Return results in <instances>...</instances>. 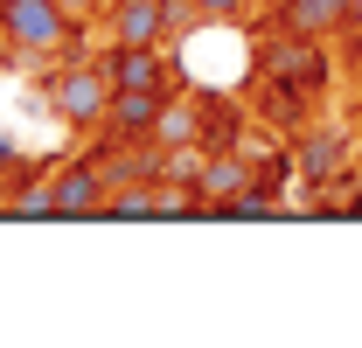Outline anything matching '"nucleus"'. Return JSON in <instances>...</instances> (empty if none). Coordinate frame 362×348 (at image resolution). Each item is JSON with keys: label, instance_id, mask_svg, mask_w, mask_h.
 I'll return each instance as SVG.
<instances>
[{"label": "nucleus", "instance_id": "f257e3e1", "mask_svg": "<svg viewBox=\"0 0 362 348\" xmlns=\"http://www.w3.org/2000/svg\"><path fill=\"white\" fill-rule=\"evenodd\" d=\"M70 28H77V14L63 0H14L0 14V35L21 49V56H56V49L70 42Z\"/></svg>", "mask_w": 362, "mask_h": 348}, {"label": "nucleus", "instance_id": "f03ea898", "mask_svg": "<svg viewBox=\"0 0 362 348\" xmlns=\"http://www.w3.org/2000/svg\"><path fill=\"white\" fill-rule=\"evenodd\" d=\"M49 98H56V119L98 126V119L112 112V77H105V63H70V70L49 84Z\"/></svg>", "mask_w": 362, "mask_h": 348}, {"label": "nucleus", "instance_id": "7ed1b4c3", "mask_svg": "<svg viewBox=\"0 0 362 348\" xmlns=\"http://www.w3.org/2000/svg\"><path fill=\"white\" fill-rule=\"evenodd\" d=\"M105 119H112V132H119V139H153V146H160V119H168V91H112V112H105Z\"/></svg>", "mask_w": 362, "mask_h": 348}, {"label": "nucleus", "instance_id": "20e7f679", "mask_svg": "<svg viewBox=\"0 0 362 348\" xmlns=\"http://www.w3.org/2000/svg\"><path fill=\"white\" fill-rule=\"evenodd\" d=\"M105 77H112V91H168V56H160V42H146V49H105Z\"/></svg>", "mask_w": 362, "mask_h": 348}, {"label": "nucleus", "instance_id": "39448f33", "mask_svg": "<svg viewBox=\"0 0 362 348\" xmlns=\"http://www.w3.org/2000/svg\"><path fill=\"white\" fill-rule=\"evenodd\" d=\"M105 195H112L105 168H63L56 174V209L63 216H105Z\"/></svg>", "mask_w": 362, "mask_h": 348}, {"label": "nucleus", "instance_id": "423d86ee", "mask_svg": "<svg viewBox=\"0 0 362 348\" xmlns=\"http://www.w3.org/2000/svg\"><path fill=\"white\" fill-rule=\"evenodd\" d=\"M279 14H286V28L307 35V42L334 35V28H349V0H286Z\"/></svg>", "mask_w": 362, "mask_h": 348}, {"label": "nucleus", "instance_id": "0eeeda50", "mask_svg": "<svg viewBox=\"0 0 362 348\" xmlns=\"http://www.w3.org/2000/svg\"><path fill=\"white\" fill-rule=\"evenodd\" d=\"M251 188V174H244V161H209L202 168V181H195V195L209 202V209H223V202H237Z\"/></svg>", "mask_w": 362, "mask_h": 348}, {"label": "nucleus", "instance_id": "6e6552de", "mask_svg": "<svg viewBox=\"0 0 362 348\" xmlns=\"http://www.w3.org/2000/svg\"><path fill=\"white\" fill-rule=\"evenodd\" d=\"M105 216H119V223H146V216H160V181H146V188H112L105 195Z\"/></svg>", "mask_w": 362, "mask_h": 348}, {"label": "nucleus", "instance_id": "1a4fd4ad", "mask_svg": "<svg viewBox=\"0 0 362 348\" xmlns=\"http://www.w3.org/2000/svg\"><path fill=\"white\" fill-rule=\"evenodd\" d=\"M7 209H14V216H28V223H49V216H63V209H56V181H28V188H21V195L7 202Z\"/></svg>", "mask_w": 362, "mask_h": 348}, {"label": "nucleus", "instance_id": "9d476101", "mask_svg": "<svg viewBox=\"0 0 362 348\" xmlns=\"http://www.w3.org/2000/svg\"><path fill=\"white\" fill-rule=\"evenodd\" d=\"M341 153H349V146H341V139H334V132H314V139H307V153H300V161H307V174H327V168H341Z\"/></svg>", "mask_w": 362, "mask_h": 348}, {"label": "nucleus", "instance_id": "9b49d317", "mask_svg": "<svg viewBox=\"0 0 362 348\" xmlns=\"http://www.w3.org/2000/svg\"><path fill=\"white\" fill-rule=\"evenodd\" d=\"M188 14H195V21H244L251 0H188Z\"/></svg>", "mask_w": 362, "mask_h": 348}, {"label": "nucleus", "instance_id": "f8f14e48", "mask_svg": "<svg viewBox=\"0 0 362 348\" xmlns=\"http://www.w3.org/2000/svg\"><path fill=\"white\" fill-rule=\"evenodd\" d=\"M63 7H70V14L84 21V14H98V7H105V0H63Z\"/></svg>", "mask_w": 362, "mask_h": 348}, {"label": "nucleus", "instance_id": "ddd939ff", "mask_svg": "<svg viewBox=\"0 0 362 348\" xmlns=\"http://www.w3.org/2000/svg\"><path fill=\"white\" fill-rule=\"evenodd\" d=\"M349 28H362V0H349Z\"/></svg>", "mask_w": 362, "mask_h": 348}, {"label": "nucleus", "instance_id": "4468645a", "mask_svg": "<svg viewBox=\"0 0 362 348\" xmlns=\"http://www.w3.org/2000/svg\"><path fill=\"white\" fill-rule=\"evenodd\" d=\"M7 161H14V146H7V132H0V168H7Z\"/></svg>", "mask_w": 362, "mask_h": 348}, {"label": "nucleus", "instance_id": "2eb2a0df", "mask_svg": "<svg viewBox=\"0 0 362 348\" xmlns=\"http://www.w3.org/2000/svg\"><path fill=\"white\" fill-rule=\"evenodd\" d=\"M7 7H14V0H0V14H7Z\"/></svg>", "mask_w": 362, "mask_h": 348}, {"label": "nucleus", "instance_id": "dca6fc26", "mask_svg": "<svg viewBox=\"0 0 362 348\" xmlns=\"http://www.w3.org/2000/svg\"><path fill=\"white\" fill-rule=\"evenodd\" d=\"M356 216H362V202H356Z\"/></svg>", "mask_w": 362, "mask_h": 348}]
</instances>
